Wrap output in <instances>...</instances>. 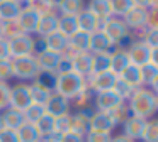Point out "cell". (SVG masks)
<instances>
[{
  "label": "cell",
  "mask_w": 158,
  "mask_h": 142,
  "mask_svg": "<svg viewBox=\"0 0 158 142\" xmlns=\"http://www.w3.org/2000/svg\"><path fill=\"white\" fill-rule=\"evenodd\" d=\"M129 112L133 117L143 118V120H150L155 117L158 110V97L156 93L150 90V88H136L133 91V95L129 97V100L126 101Z\"/></svg>",
  "instance_id": "6da1fadb"
},
{
  "label": "cell",
  "mask_w": 158,
  "mask_h": 142,
  "mask_svg": "<svg viewBox=\"0 0 158 142\" xmlns=\"http://www.w3.org/2000/svg\"><path fill=\"white\" fill-rule=\"evenodd\" d=\"M87 88V78L77 74L75 71H68V73H60L56 74V83H55V91L66 100H73L78 93H82Z\"/></svg>",
  "instance_id": "7a4b0ae2"
},
{
  "label": "cell",
  "mask_w": 158,
  "mask_h": 142,
  "mask_svg": "<svg viewBox=\"0 0 158 142\" xmlns=\"http://www.w3.org/2000/svg\"><path fill=\"white\" fill-rule=\"evenodd\" d=\"M117 80V74L112 71H100V73H92L87 76V88L92 93H104V91H110Z\"/></svg>",
  "instance_id": "3957f363"
},
{
  "label": "cell",
  "mask_w": 158,
  "mask_h": 142,
  "mask_svg": "<svg viewBox=\"0 0 158 142\" xmlns=\"http://www.w3.org/2000/svg\"><path fill=\"white\" fill-rule=\"evenodd\" d=\"M29 105H32L29 85L24 83V81H21V83L10 86V95H9V108H14V110L24 112Z\"/></svg>",
  "instance_id": "277c9868"
},
{
  "label": "cell",
  "mask_w": 158,
  "mask_h": 142,
  "mask_svg": "<svg viewBox=\"0 0 158 142\" xmlns=\"http://www.w3.org/2000/svg\"><path fill=\"white\" fill-rule=\"evenodd\" d=\"M17 22L21 26L22 32L32 36L38 30V24H39V14L31 7V0L27 2H21V14L17 17Z\"/></svg>",
  "instance_id": "5b68a950"
},
{
  "label": "cell",
  "mask_w": 158,
  "mask_h": 142,
  "mask_svg": "<svg viewBox=\"0 0 158 142\" xmlns=\"http://www.w3.org/2000/svg\"><path fill=\"white\" fill-rule=\"evenodd\" d=\"M146 14H148L146 2H134V5L123 17V20L129 30H141L146 29Z\"/></svg>",
  "instance_id": "8992f818"
},
{
  "label": "cell",
  "mask_w": 158,
  "mask_h": 142,
  "mask_svg": "<svg viewBox=\"0 0 158 142\" xmlns=\"http://www.w3.org/2000/svg\"><path fill=\"white\" fill-rule=\"evenodd\" d=\"M12 63V74L14 78L19 80H34L38 74V64L34 61V56H27V57H15L10 59Z\"/></svg>",
  "instance_id": "52a82bcc"
},
{
  "label": "cell",
  "mask_w": 158,
  "mask_h": 142,
  "mask_svg": "<svg viewBox=\"0 0 158 142\" xmlns=\"http://www.w3.org/2000/svg\"><path fill=\"white\" fill-rule=\"evenodd\" d=\"M100 30H102V32L106 34L110 41H112L114 46H116L119 41H123L124 37L131 32V30L126 27L124 20L123 19H117V17H109L107 20H104Z\"/></svg>",
  "instance_id": "ba28073f"
},
{
  "label": "cell",
  "mask_w": 158,
  "mask_h": 142,
  "mask_svg": "<svg viewBox=\"0 0 158 142\" xmlns=\"http://www.w3.org/2000/svg\"><path fill=\"white\" fill-rule=\"evenodd\" d=\"M9 49H10V59L34 56V37L22 34V36L9 41Z\"/></svg>",
  "instance_id": "9c48e42d"
},
{
  "label": "cell",
  "mask_w": 158,
  "mask_h": 142,
  "mask_svg": "<svg viewBox=\"0 0 158 142\" xmlns=\"http://www.w3.org/2000/svg\"><path fill=\"white\" fill-rule=\"evenodd\" d=\"M95 108L92 107H87V108H82V110H77L73 115H70L72 118V125H70V132L77 135H82L85 137V134L89 132V127H90V118H92Z\"/></svg>",
  "instance_id": "30bf717a"
},
{
  "label": "cell",
  "mask_w": 158,
  "mask_h": 142,
  "mask_svg": "<svg viewBox=\"0 0 158 142\" xmlns=\"http://www.w3.org/2000/svg\"><path fill=\"white\" fill-rule=\"evenodd\" d=\"M127 57H129V63L134 64V66L141 68L144 64L150 63V54L151 49L143 42V41H134L129 47H127Z\"/></svg>",
  "instance_id": "8fae6325"
},
{
  "label": "cell",
  "mask_w": 158,
  "mask_h": 142,
  "mask_svg": "<svg viewBox=\"0 0 158 142\" xmlns=\"http://www.w3.org/2000/svg\"><path fill=\"white\" fill-rule=\"evenodd\" d=\"M116 128L110 113L107 112H94L92 118H90V127L89 132H97V134H110V132Z\"/></svg>",
  "instance_id": "7c38bea8"
},
{
  "label": "cell",
  "mask_w": 158,
  "mask_h": 142,
  "mask_svg": "<svg viewBox=\"0 0 158 142\" xmlns=\"http://www.w3.org/2000/svg\"><path fill=\"white\" fill-rule=\"evenodd\" d=\"M70 108H72L70 100H66L65 97H61L58 93H53L49 97L48 103L44 105V113H48V115L56 118V117H61V115H68Z\"/></svg>",
  "instance_id": "4fadbf2b"
},
{
  "label": "cell",
  "mask_w": 158,
  "mask_h": 142,
  "mask_svg": "<svg viewBox=\"0 0 158 142\" xmlns=\"http://www.w3.org/2000/svg\"><path fill=\"white\" fill-rule=\"evenodd\" d=\"M94 105H95V110L97 112H112L116 107H119L121 103H123V100H121L119 97H117L116 93H114L112 90L110 91H104V93H97L95 97H94Z\"/></svg>",
  "instance_id": "5bb4252c"
},
{
  "label": "cell",
  "mask_w": 158,
  "mask_h": 142,
  "mask_svg": "<svg viewBox=\"0 0 158 142\" xmlns=\"http://www.w3.org/2000/svg\"><path fill=\"white\" fill-rule=\"evenodd\" d=\"M34 61L38 64L39 71H49V73H56L58 69V64L61 61V56L58 53H53V51H43V53L34 54Z\"/></svg>",
  "instance_id": "9a60e30c"
},
{
  "label": "cell",
  "mask_w": 158,
  "mask_h": 142,
  "mask_svg": "<svg viewBox=\"0 0 158 142\" xmlns=\"http://www.w3.org/2000/svg\"><path fill=\"white\" fill-rule=\"evenodd\" d=\"M58 22H60V14L56 10H51L48 14H41L39 15V24H38V30L36 34L41 37L53 34L58 30Z\"/></svg>",
  "instance_id": "2e32d148"
},
{
  "label": "cell",
  "mask_w": 158,
  "mask_h": 142,
  "mask_svg": "<svg viewBox=\"0 0 158 142\" xmlns=\"http://www.w3.org/2000/svg\"><path fill=\"white\" fill-rule=\"evenodd\" d=\"M77 20H78V29L83 30V32H87V34H94V32H97V30H100V27H102V22L87 9H83L82 12L77 15Z\"/></svg>",
  "instance_id": "e0dca14e"
},
{
  "label": "cell",
  "mask_w": 158,
  "mask_h": 142,
  "mask_svg": "<svg viewBox=\"0 0 158 142\" xmlns=\"http://www.w3.org/2000/svg\"><path fill=\"white\" fill-rule=\"evenodd\" d=\"M114 47L112 41L102 32V30H97L90 36V47L89 53L90 54H99V53H110V49Z\"/></svg>",
  "instance_id": "ac0fdd59"
},
{
  "label": "cell",
  "mask_w": 158,
  "mask_h": 142,
  "mask_svg": "<svg viewBox=\"0 0 158 142\" xmlns=\"http://www.w3.org/2000/svg\"><path fill=\"white\" fill-rule=\"evenodd\" d=\"M144 125H146V120L138 118V117H133V115H131V117L123 124V135L129 137L131 140H139L141 134H143Z\"/></svg>",
  "instance_id": "d6986e66"
},
{
  "label": "cell",
  "mask_w": 158,
  "mask_h": 142,
  "mask_svg": "<svg viewBox=\"0 0 158 142\" xmlns=\"http://www.w3.org/2000/svg\"><path fill=\"white\" fill-rule=\"evenodd\" d=\"M0 118H2L4 128H7V130H14V132L19 130V128L26 124L24 117H22V112L14 110V108H5L4 113L0 115Z\"/></svg>",
  "instance_id": "ffe728a7"
},
{
  "label": "cell",
  "mask_w": 158,
  "mask_h": 142,
  "mask_svg": "<svg viewBox=\"0 0 158 142\" xmlns=\"http://www.w3.org/2000/svg\"><path fill=\"white\" fill-rule=\"evenodd\" d=\"M117 78H119L121 81H124L126 85H129L131 88H134V90L143 86V81H141V68L134 66V64L126 66L119 74H117Z\"/></svg>",
  "instance_id": "44dd1931"
},
{
  "label": "cell",
  "mask_w": 158,
  "mask_h": 142,
  "mask_svg": "<svg viewBox=\"0 0 158 142\" xmlns=\"http://www.w3.org/2000/svg\"><path fill=\"white\" fill-rule=\"evenodd\" d=\"M92 61H94V56L90 53H80L72 61V71H75L77 74L87 78L92 73Z\"/></svg>",
  "instance_id": "7402d4cb"
},
{
  "label": "cell",
  "mask_w": 158,
  "mask_h": 142,
  "mask_svg": "<svg viewBox=\"0 0 158 142\" xmlns=\"http://www.w3.org/2000/svg\"><path fill=\"white\" fill-rule=\"evenodd\" d=\"M21 14V2L17 0H0V22L17 20Z\"/></svg>",
  "instance_id": "603a6c76"
},
{
  "label": "cell",
  "mask_w": 158,
  "mask_h": 142,
  "mask_svg": "<svg viewBox=\"0 0 158 142\" xmlns=\"http://www.w3.org/2000/svg\"><path fill=\"white\" fill-rule=\"evenodd\" d=\"M43 41H44V46L48 51H53V53H61L63 49H65L66 46H68V37L63 36L60 30H56V32L53 34H48V36L43 37Z\"/></svg>",
  "instance_id": "cb8c5ba5"
},
{
  "label": "cell",
  "mask_w": 158,
  "mask_h": 142,
  "mask_svg": "<svg viewBox=\"0 0 158 142\" xmlns=\"http://www.w3.org/2000/svg\"><path fill=\"white\" fill-rule=\"evenodd\" d=\"M85 9V3L80 0H63L56 2V12L60 15H78Z\"/></svg>",
  "instance_id": "d4e9b609"
},
{
  "label": "cell",
  "mask_w": 158,
  "mask_h": 142,
  "mask_svg": "<svg viewBox=\"0 0 158 142\" xmlns=\"http://www.w3.org/2000/svg\"><path fill=\"white\" fill-rule=\"evenodd\" d=\"M85 9L90 10V12H92L94 15L100 20V22H104V20H107L109 17H112V15H110L109 0H92Z\"/></svg>",
  "instance_id": "484cf974"
},
{
  "label": "cell",
  "mask_w": 158,
  "mask_h": 142,
  "mask_svg": "<svg viewBox=\"0 0 158 142\" xmlns=\"http://www.w3.org/2000/svg\"><path fill=\"white\" fill-rule=\"evenodd\" d=\"M90 36H92V34H87V32H83V30H77L72 37H68V44L77 51V53H89Z\"/></svg>",
  "instance_id": "4316f807"
},
{
  "label": "cell",
  "mask_w": 158,
  "mask_h": 142,
  "mask_svg": "<svg viewBox=\"0 0 158 142\" xmlns=\"http://www.w3.org/2000/svg\"><path fill=\"white\" fill-rule=\"evenodd\" d=\"M129 57H127V53L123 49H114L110 53V71L114 74H119L121 71L126 66H129Z\"/></svg>",
  "instance_id": "83f0119b"
},
{
  "label": "cell",
  "mask_w": 158,
  "mask_h": 142,
  "mask_svg": "<svg viewBox=\"0 0 158 142\" xmlns=\"http://www.w3.org/2000/svg\"><path fill=\"white\" fill-rule=\"evenodd\" d=\"M29 90H31V101H32V105H38V107H43V108H44V105L48 103L49 97L53 95L49 90H46V88L36 85L34 81L29 85Z\"/></svg>",
  "instance_id": "f1b7e54d"
},
{
  "label": "cell",
  "mask_w": 158,
  "mask_h": 142,
  "mask_svg": "<svg viewBox=\"0 0 158 142\" xmlns=\"http://www.w3.org/2000/svg\"><path fill=\"white\" fill-rule=\"evenodd\" d=\"M58 30L66 37H72L78 29V20L77 15H60V22H58Z\"/></svg>",
  "instance_id": "f546056e"
},
{
  "label": "cell",
  "mask_w": 158,
  "mask_h": 142,
  "mask_svg": "<svg viewBox=\"0 0 158 142\" xmlns=\"http://www.w3.org/2000/svg\"><path fill=\"white\" fill-rule=\"evenodd\" d=\"M0 34H2V39L12 41L15 37L22 36L24 32H22L17 20H9V22H0Z\"/></svg>",
  "instance_id": "4dcf8cb0"
},
{
  "label": "cell",
  "mask_w": 158,
  "mask_h": 142,
  "mask_svg": "<svg viewBox=\"0 0 158 142\" xmlns=\"http://www.w3.org/2000/svg\"><path fill=\"white\" fill-rule=\"evenodd\" d=\"M19 142H41V135L36 130L34 124H24L19 130H15Z\"/></svg>",
  "instance_id": "1f68e13d"
},
{
  "label": "cell",
  "mask_w": 158,
  "mask_h": 142,
  "mask_svg": "<svg viewBox=\"0 0 158 142\" xmlns=\"http://www.w3.org/2000/svg\"><path fill=\"white\" fill-rule=\"evenodd\" d=\"M133 5H134V0H109L110 15L117 17V19H123V17L131 10Z\"/></svg>",
  "instance_id": "d6a6232c"
},
{
  "label": "cell",
  "mask_w": 158,
  "mask_h": 142,
  "mask_svg": "<svg viewBox=\"0 0 158 142\" xmlns=\"http://www.w3.org/2000/svg\"><path fill=\"white\" fill-rule=\"evenodd\" d=\"M34 127H36V130L39 132L41 139L48 137V135L55 134V117H51V115L44 113V115H43V117L34 124Z\"/></svg>",
  "instance_id": "836d02e7"
},
{
  "label": "cell",
  "mask_w": 158,
  "mask_h": 142,
  "mask_svg": "<svg viewBox=\"0 0 158 142\" xmlns=\"http://www.w3.org/2000/svg\"><path fill=\"white\" fill-rule=\"evenodd\" d=\"M92 56H94L92 73H100V71L110 69V53H99V54H92Z\"/></svg>",
  "instance_id": "e575fe53"
},
{
  "label": "cell",
  "mask_w": 158,
  "mask_h": 142,
  "mask_svg": "<svg viewBox=\"0 0 158 142\" xmlns=\"http://www.w3.org/2000/svg\"><path fill=\"white\" fill-rule=\"evenodd\" d=\"M139 140L143 142H158V120L156 118H150L146 120V125L143 128Z\"/></svg>",
  "instance_id": "d590c367"
},
{
  "label": "cell",
  "mask_w": 158,
  "mask_h": 142,
  "mask_svg": "<svg viewBox=\"0 0 158 142\" xmlns=\"http://www.w3.org/2000/svg\"><path fill=\"white\" fill-rule=\"evenodd\" d=\"M34 83L39 86L46 88L53 93L55 91V83H56V73H49V71H38L34 78Z\"/></svg>",
  "instance_id": "8d00e7d4"
},
{
  "label": "cell",
  "mask_w": 158,
  "mask_h": 142,
  "mask_svg": "<svg viewBox=\"0 0 158 142\" xmlns=\"http://www.w3.org/2000/svg\"><path fill=\"white\" fill-rule=\"evenodd\" d=\"M109 113H110V117H112V120H114V124H116V127H117V125H123L124 122H126L127 118L131 117L129 107H127L126 101H123L119 107H116L112 112H109Z\"/></svg>",
  "instance_id": "74e56055"
},
{
  "label": "cell",
  "mask_w": 158,
  "mask_h": 142,
  "mask_svg": "<svg viewBox=\"0 0 158 142\" xmlns=\"http://www.w3.org/2000/svg\"><path fill=\"white\" fill-rule=\"evenodd\" d=\"M92 100H94V93L90 90H83L82 93H78L73 100H70V105L77 108V110H82V108H87V107H92Z\"/></svg>",
  "instance_id": "f35d334b"
},
{
  "label": "cell",
  "mask_w": 158,
  "mask_h": 142,
  "mask_svg": "<svg viewBox=\"0 0 158 142\" xmlns=\"http://www.w3.org/2000/svg\"><path fill=\"white\" fill-rule=\"evenodd\" d=\"M43 115H44V108L38 107V105H29V107L22 112V117H24L26 124H36Z\"/></svg>",
  "instance_id": "ab89813d"
},
{
  "label": "cell",
  "mask_w": 158,
  "mask_h": 142,
  "mask_svg": "<svg viewBox=\"0 0 158 142\" xmlns=\"http://www.w3.org/2000/svg\"><path fill=\"white\" fill-rule=\"evenodd\" d=\"M112 91H114V93H116L123 101H127V100H129V97L133 95L134 88H131L129 85H126L124 81H121L119 78H117L116 83H114V86H112Z\"/></svg>",
  "instance_id": "60d3db41"
},
{
  "label": "cell",
  "mask_w": 158,
  "mask_h": 142,
  "mask_svg": "<svg viewBox=\"0 0 158 142\" xmlns=\"http://www.w3.org/2000/svg\"><path fill=\"white\" fill-rule=\"evenodd\" d=\"M70 115H61V117H56L55 118V134L58 135H65L70 132V125H72V118H70Z\"/></svg>",
  "instance_id": "b9f144b4"
},
{
  "label": "cell",
  "mask_w": 158,
  "mask_h": 142,
  "mask_svg": "<svg viewBox=\"0 0 158 142\" xmlns=\"http://www.w3.org/2000/svg\"><path fill=\"white\" fill-rule=\"evenodd\" d=\"M141 41H143L150 49H158V29H146Z\"/></svg>",
  "instance_id": "7bdbcfd3"
},
{
  "label": "cell",
  "mask_w": 158,
  "mask_h": 142,
  "mask_svg": "<svg viewBox=\"0 0 158 142\" xmlns=\"http://www.w3.org/2000/svg\"><path fill=\"white\" fill-rule=\"evenodd\" d=\"M9 95H10V85L0 81V112L9 108Z\"/></svg>",
  "instance_id": "ee69618b"
},
{
  "label": "cell",
  "mask_w": 158,
  "mask_h": 142,
  "mask_svg": "<svg viewBox=\"0 0 158 142\" xmlns=\"http://www.w3.org/2000/svg\"><path fill=\"white\" fill-rule=\"evenodd\" d=\"M10 78H14V74H12V63H10V59L0 61V81H5V83H7Z\"/></svg>",
  "instance_id": "f6af8a7d"
},
{
  "label": "cell",
  "mask_w": 158,
  "mask_h": 142,
  "mask_svg": "<svg viewBox=\"0 0 158 142\" xmlns=\"http://www.w3.org/2000/svg\"><path fill=\"white\" fill-rule=\"evenodd\" d=\"M146 29H158V7L148 9V14H146Z\"/></svg>",
  "instance_id": "bcb514c9"
},
{
  "label": "cell",
  "mask_w": 158,
  "mask_h": 142,
  "mask_svg": "<svg viewBox=\"0 0 158 142\" xmlns=\"http://www.w3.org/2000/svg\"><path fill=\"white\" fill-rule=\"evenodd\" d=\"M110 134H97V132H87L83 140L85 142H110Z\"/></svg>",
  "instance_id": "7dc6e473"
},
{
  "label": "cell",
  "mask_w": 158,
  "mask_h": 142,
  "mask_svg": "<svg viewBox=\"0 0 158 142\" xmlns=\"http://www.w3.org/2000/svg\"><path fill=\"white\" fill-rule=\"evenodd\" d=\"M10 59V49H9V41L0 37V61Z\"/></svg>",
  "instance_id": "c3c4849f"
},
{
  "label": "cell",
  "mask_w": 158,
  "mask_h": 142,
  "mask_svg": "<svg viewBox=\"0 0 158 142\" xmlns=\"http://www.w3.org/2000/svg\"><path fill=\"white\" fill-rule=\"evenodd\" d=\"M0 142H19L17 134H15L14 130H7V128H4V130L0 132Z\"/></svg>",
  "instance_id": "681fc988"
},
{
  "label": "cell",
  "mask_w": 158,
  "mask_h": 142,
  "mask_svg": "<svg viewBox=\"0 0 158 142\" xmlns=\"http://www.w3.org/2000/svg\"><path fill=\"white\" fill-rule=\"evenodd\" d=\"M60 142H85V140H83L82 135H77V134H73V132H68V134H65V135L60 137Z\"/></svg>",
  "instance_id": "f907efd6"
},
{
  "label": "cell",
  "mask_w": 158,
  "mask_h": 142,
  "mask_svg": "<svg viewBox=\"0 0 158 142\" xmlns=\"http://www.w3.org/2000/svg\"><path fill=\"white\" fill-rule=\"evenodd\" d=\"M110 142H134V140H131L129 137L119 134V135H116V137H110Z\"/></svg>",
  "instance_id": "816d5d0a"
},
{
  "label": "cell",
  "mask_w": 158,
  "mask_h": 142,
  "mask_svg": "<svg viewBox=\"0 0 158 142\" xmlns=\"http://www.w3.org/2000/svg\"><path fill=\"white\" fill-rule=\"evenodd\" d=\"M4 130V124H2V118H0V132Z\"/></svg>",
  "instance_id": "f5cc1de1"
},
{
  "label": "cell",
  "mask_w": 158,
  "mask_h": 142,
  "mask_svg": "<svg viewBox=\"0 0 158 142\" xmlns=\"http://www.w3.org/2000/svg\"><path fill=\"white\" fill-rule=\"evenodd\" d=\"M0 37H2V34H0Z\"/></svg>",
  "instance_id": "db71d44e"
}]
</instances>
